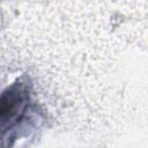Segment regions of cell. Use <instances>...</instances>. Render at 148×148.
<instances>
[{
	"instance_id": "1",
	"label": "cell",
	"mask_w": 148,
	"mask_h": 148,
	"mask_svg": "<svg viewBox=\"0 0 148 148\" xmlns=\"http://www.w3.org/2000/svg\"><path fill=\"white\" fill-rule=\"evenodd\" d=\"M29 104V91L24 83H14L3 91L0 101L2 130H9L22 119Z\"/></svg>"
}]
</instances>
